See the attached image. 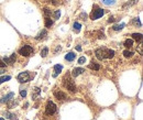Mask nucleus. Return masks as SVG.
I'll return each mask as SVG.
<instances>
[{"label":"nucleus","instance_id":"30","mask_svg":"<svg viewBox=\"0 0 143 120\" xmlns=\"http://www.w3.org/2000/svg\"><path fill=\"white\" fill-rule=\"evenodd\" d=\"M85 62H86V57H85V56H80L78 58V64H80V65L85 64Z\"/></svg>","mask_w":143,"mask_h":120},{"label":"nucleus","instance_id":"7","mask_svg":"<svg viewBox=\"0 0 143 120\" xmlns=\"http://www.w3.org/2000/svg\"><path fill=\"white\" fill-rule=\"evenodd\" d=\"M13 97H14V93H12V91H11V93L7 94L6 96L2 97V98L0 99V102H1V104H4V102H9L10 100L13 99Z\"/></svg>","mask_w":143,"mask_h":120},{"label":"nucleus","instance_id":"2","mask_svg":"<svg viewBox=\"0 0 143 120\" xmlns=\"http://www.w3.org/2000/svg\"><path fill=\"white\" fill-rule=\"evenodd\" d=\"M63 85H64L65 88H67L72 93H76L77 89H76L75 83H74V80L70 78V76L68 74H66L64 76V78H63Z\"/></svg>","mask_w":143,"mask_h":120},{"label":"nucleus","instance_id":"19","mask_svg":"<svg viewBox=\"0 0 143 120\" xmlns=\"http://www.w3.org/2000/svg\"><path fill=\"white\" fill-rule=\"evenodd\" d=\"M53 26V20H52L50 17H45V27L46 28H50Z\"/></svg>","mask_w":143,"mask_h":120},{"label":"nucleus","instance_id":"25","mask_svg":"<svg viewBox=\"0 0 143 120\" xmlns=\"http://www.w3.org/2000/svg\"><path fill=\"white\" fill-rule=\"evenodd\" d=\"M52 13H53V12H52L50 9H48V8H44V16H45V17H51Z\"/></svg>","mask_w":143,"mask_h":120},{"label":"nucleus","instance_id":"35","mask_svg":"<svg viewBox=\"0 0 143 120\" xmlns=\"http://www.w3.org/2000/svg\"><path fill=\"white\" fill-rule=\"evenodd\" d=\"M6 66H7V65H6V63H4L2 60H0V67H1V68H4Z\"/></svg>","mask_w":143,"mask_h":120},{"label":"nucleus","instance_id":"8","mask_svg":"<svg viewBox=\"0 0 143 120\" xmlns=\"http://www.w3.org/2000/svg\"><path fill=\"white\" fill-rule=\"evenodd\" d=\"M4 62L6 63V65H13L16 62V54H12L10 57H7L6 56L4 58Z\"/></svg>","mask_w":143,"mask_h":120},{"label":"nucleus","instance_id":"21","mask_svg":"<svg viewBox=\"0 0 143 120\" xmlns=\"http://www.w3.org/2000/svg\"><path fill=\"white\" fill-rule=\"evenodd\" d=\"M123 56L126 57V58H130L133 56V53L131 51H129V50H126V51H123Z\"/></svg>","mask_w":143,"mask_h":120},{"label":"nucleus","instance_id":"12","mask_svg":"<svg viewBox=\"0 0 143 120\" xmlns=\"http://www.w3.org/2000/svg\"><path fill=\"white\" fill-rule=\"evenodd\" d=\"M62 69H63V66L62 65H55L54 66V74H53V77H56L58 74H60V72H62Z\"/></svg>","mask_w":143,"mask_h":120},{"label":"nucleus","instance_id":"28","mask_svg":"<svg viewBox=\"0 0 143 120\" xmlns=\"http://www.w3.org/2000/svg\"><path fill=\"white\" fill-rule=\"evenodd\" d=\"M133 24H136V26H139V27H142V23L141 22H140V19L139 18H134L133 19Z\"/></svg>","mask_w":143,"mask_h":120},{"label":"nucleus","instance_id":"27","mask_svg":"<svg viewBox=\"0 0 143 120\" xmlns=\"http://www.w3.org/2000/svg\"><path fill=\"white\" fill-rule=\"evenodd\" d=\"M41 93V89L40 88H38V87H35L34 88V95H33V99H35L38 97V95Z\"/></svg>","mask_w":143,"mask_h":120},{"label":"nucleus","instance_id":"26","mask_svg":"<svg viewBox=\"0 0 143 120\" xmlns=\"http://www.w3.org/2000/svg\"><path fill=\"white\" fill-rule=\"evenodd\" d=\"M52 16H53L54 19H60V10H56L54 13H52Z\"/></svg>","mask_w":143,"mask_h":120},{"label":"nucleus","instance_id":"3","mask_svg":"<svg viewBox=\"0 0 143 120\" xmlns=\"http://www.w3.org/2000/svg\"><path fill=\"white\" fill-rule=\"evenodd\" d=\"M104 15V11L101 9V8H99L98 6H95L92 12L90 13V19H92V20H97V19L101 18Z\"/></svg>","mask_w":143,"mask_h":120},{"label":"nucleus","instance_id":"23","mask_svg":"<svg viewBox=\"0 0 143 120\" xmlns=\"http://www.w3.org/2000/svg\"><path fill=\"white\" fill-rule=\"evenodd\" d=\"M11 79V76H9V75H7V76H2L1 78H0V84L7 82V80H10Z\"/></svg>","mask_w":143,"mask_h":120},{"label":"nucleus","instance_id":"33","mask_svg":"<svg viewBox=\"0 0 143 120\" xmlns=\"http://www.w3.org/2000/svg\"><path fill=\"white\" fill-rule=\"evenodd\" d=\"M79 18H80L82 20H86V19H87V13H85V12L80 13V16H79Z\"/></svg>","mask_w":143,"mask_h":120},{"label":"nucleus","instance_id":"36","mask_svg":"<svg viewBox=\"0 0 143 120\" xmlns=\"http://www.w3.org/2000/svg\"><path fill=\"white\" fill-rule=\"evenodd\" d=\"M114 21H116L114 17H110V18H109V20H108V22H109V23H110V22H114Z\"/></svg>","mask_w":143,"mask_h":120},{"label":"nucleus","instance_id":"4","mask_svg":"<svg viewBox=\"0 0 143 120\" xmlns=\"http://www.w3.org/2000/svg\"><path fill=\"white\" fill-rule=\"evenodd\" d=\"M33 53V49L31 45L26 44V45H23V47H21L19 50V54H21L22 56H30Z\"/></svg>","mask_w":143,"mask_h":120},{"label":"nucleus","instance_id":"5","mask_svg":"<svg viewBox=\"0 0 143 120\" xmlns=\"http://www.w3.org/2000/svg\"><path fill=\"white\" fill-rule=\"evenodd\" d=\"M56 112V105L53 101H48L46 104V109H45V113L46 115H53Z\"/></svg>","mask_w":143,"mask_h":120},{"label":"nucleus","instance_id":"15","mask_svg":"<svg viewBox=\"0 0 143 120\" xmlns=\"http://www.w3.org/2000/svg\"><path fill=\"white\" fill-rule=\"evenodd\" d=\"M139 1V0H130V1H128L126 5H123V7H122V9L124 10V9H126L128 7H131V6H133V5H136V2Z\"/></svg>","mask_w":143,"mask_h":120},{"label":"nucleus","instance_id":"18","mask_svg":"<svg viewBox=\"0 0 143 120\" xmlns=\"http://www.w3.org/2000/svg\"><path fill=\"white\" fill-rule=\"evenodd\" d=\"M124 27H126V24H124V23H121V24H114V26L112 27V29H114V31H121V30H122Z\"/></svg>","mask_w":143,"mask_h":120},{"label":"nucleus","instance_id":"32","mask_svg":"<svg viewBox=\"0 0 143 120\" xmlns=\"http://www.w3.org/2000/svg\"><path fill=\"white\" fill-rule=\"evenodd\" d=\"M9 118H10V120H18V117H16V113H10Z\"/></svg>","mask_w":143,"mask_h":120},{"label":"nucleus","instance_id":"9","mask_svg":"<svg viewBox=\"0 0 143 120\" xmlns=\"http://www.w3.org/2000/svg\"><path fill=\"white\" fill-rule=\"evenodd\" d=\"M85 72V69L84 68H82V67H75L73 69V72H72V75H73V77H77V76H79L80 74H82Z\"/></svg>","mask_w":143,"mask_h":120},{"label":"nucleus","instance_id":"1","mask_svg":"<svg viewBox=\"0 0 143 120\" xmlns=\"http://www.w3.org/2000/svg\"><path fill=\"white\" fill-rule=\"evenodd\" d=\"M96 57L98 60L102 61L106 60V58H112L114 56V51L111 49H107V47H100V49H97L95 52Z\"/></svg>","mask_w":143,"mask_h":120},{"label":"nucleus","instance_id":"34","mask_svg":"<svg viewBox=\"0 0 143 120\" xmlns=\"http://www.w3.org/2000/svg\"><path fill=\"white\" fill-rule=\"evenodd\" d=\"M18 105V101H11V102H9V108H13L14 107V106H16Z\"/></svg>","mask_w":143,"mask_h":120},{"label":"nucleus","instance_id":"31","mask_svg":"<svg viewBox=\"0 0 143 120\" xmlns=\"http://www.w3.org/2000/svg\"><path fill=\"white\" fill-rule=\"evenodd\" d=\"M20 95H21V97L26 98V89H21V90H20Z\"/></svg>","mask_w":143,"mask_h":120},{"label":"nucleus","instance_id":"39","mask_svg":"<svg viewBox=\"0 0 143 120\" xmlns=\"http://www.w3.org/2000/svg\"><path fill=\"white\" fill-rule=\"evenodd\" d=\"M0 120H6V119H4V118H0Z\"/></svg>","mask_w":143,"mask_h":120},{"label":"nucleus","instance_id":"22","mask_svg":"<svg viewBox=\"0 0 143 120\" xmlns=\"http://www.w3.org/2000/svg\"><path fill=\"white\" fill-rule=\"evenodd\" d=\"M101 1H102V4L106 5V6H112V5L116 4L114 0H101Z\"/></svg>","mask_w":143,"mask_h":120},{"label":"nucleus","instance_id":"29","mask_svg":"<svg viewBox=\"0 0 143 120\" xmlns=\"http://www.w3.org/2000/svg\"><path fill=\"white\" fill-rule=\"evenodd\" d=\"M48 1L54 6H58V5L62 4V0H48Z\"/></svg>","mask_w":143,"mask_h":120},{"label":"nucleus","instance_id":"6","mask_svg":"<svg viewBox=\"0 0 143 120\" xmlns=\"http://www.w3.org/2000/svg\"><path fill=\"white\" fill-rule=\"evenodd\" d=\"M18 80L20 83H28L30 80V74L28 72H23L18 75Z\"/></svg>","mask_w":143,"mask_h":120},{"label":"nucleus","instance_id":"13","mask_svg":"<svg viewBox=\"0 0 143 120\" xmlns=\"http://www.w3.org/2000/svg\"><path fill=\"white\" fill-rule=\"evenodd\" d=\"M46 35H48V32H46V30H42V31H41V32L36 35V37H35V39H36V40H42V39H44V38L46 37Z\"/></svg>","mask_w":143,"mask_h":120},{"label":"nucleus","instance_id":"11","mask_svg":"<svg viewBox=\"0 0 143 120\" xmlns=\"http://www.w3.org/2000/svg\"><path fill=\"white\" fill-rule=\"evenodd\" d=\"M75 57H76V54L75 53H73V52H70V53H67V54L65 55V60L68 61V62H73V61L75 60Z\"/></svg>","mask_w":143,"mask_h":120},{"label":"nucleus","instance_id":"16","mask_svg":"<svg viewBox=\"0 0 143 120\" xmlns=\"http://www.w3.org/2000/svg\"><path fill=\"white\" fill-rule=\"evenodd\" d=\"M73 28H74V32L79 33V32H80V29H82V24L79 23V22H75V23H74V26H73Z\"/></svg>","mask_w":143,"mask_h":120},{"label":"nucleus","instance_id":"10","mask_svg":"<svg viewBox=\"0 0 143 120\" xmlns=\"http://www.w3.org/2000/svg\"><path fill=\"white\" fill-rule=\"evenodd\" d=\"M54 96L57 100H64L66 98V95L63 93V91H55L54 93Z\"/></svg>","mask_w":143,"mask_h":120},{"label":"nucleus","instance_id":"14","mask_svg":"<svg viewBox=\"0 0 143 120\" xmlns=\"http://www.w3.org/2000/svg\"><path fill=\"white\" fill-rule=\"evenodd\" d=\"M132 39L138 41L139 43H141L142 42V34L141 33H133V34H132Z\"/></svg>","mask_w":143,"mask_h":120},{"label":"nucleus","instance_id":"38","mask_svg":"<svg viewBox=\"0 0 143 120\" xmlns=\"http://www.w3.org/2000/svg\"><path fill=\"white\" fill-rule=\"evenodd\" d=\"M2 73H4V68L0 69V74H2Z\"/></svg>","mask_w":143,"mask_h":120},{"label":"nucleus","instance_id":"20","mask_svg":"<svg viewBox=\"0 0 143 120\" xmlns=\"http://www.w3.org/2000/svg\"><path fill=\"white\" fill-rule=\"evenodd\" d=\"M126 49H130V47H132V45H133V40H131V39H128V40H126L124 44H123Z\"/></svg>","mask_w":143,"mask_h":120},{"label":"nucleus","instance_id":"17","mask_svg":"<svg viewBox=\"0 0 143 120\" xmlns=\"http://www.w3.org/2000/svg\"><path fill=\"white\" fill-rule=\"evenodd\" d=\"M90 69H95V71H99L100 69V65L99 64H97V63H94V62H92V64H89V66H88Z\"/></svg>","mask_w":143,"mask_h":120},{"label":"nucleus","instance_id":"24","mask_svg":"<svg viewBox=\"0 0 143 120\" xmlns=\"http://www.w3.org/2000/svg\"><path fill=\"white\" fill-rule=\"evenodd\" d=\"M48 53V47H44V49L42 50V52H41V56H42V57H46Z\"/></svg>","mask_w":143,"mask_h":120},{"label":"nucleus","instance_id":"37","mask_svg":"<svg viewBox=\"0 0 143 120\" xmlns=\"http://www.w3.org/2000/svg\"><path fill=\"white\" fill-rule=\"evenodd\" d=\"M76 50H77L78 52H80V51H82V47H80V46H77V47H76Z\"/></svg>","mask_w":143,"mask_h":120}]
</instances>
